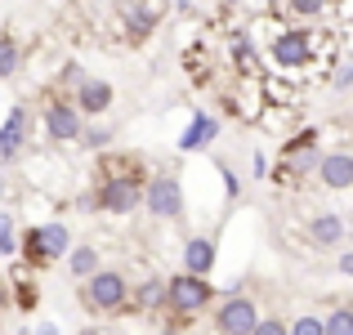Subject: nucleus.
I'll list each match as a JSON object with an SVG mask.
<instances>
[{"label": "nucleus", "mask_w": 353, "mask_h": 335, "mask_svg": "<svg viewBox=\"0 0 353 335\" xmlns=\"http://www.w3.org/2000/svg\"><path fill=\"white\" fill-rule=\"evenodd\" d=\"M313 54H318V36L313 32H277L273 41H268V63L273 68H282V72H300V68H309L313 63Z\"/></svg>", "instance_id": "1"}, {"label": "nucleus", "mask_w": 353, "mask_h": 335, "mask_svg": "<svg viewBox=\"0 0 353 335\" xmlns=\"http://www.w3.org/2000/svg\"><path fill=\"white\" fill-rule=\"evenodd\" d=\"M210 300H215V286H210L206 277L179 273V277H170V282H165V304H170L179 318H192V313H201Z\"/></svg>", "instance_id": "2"}, {"label": "nucleus", "mask_w": 353, "mask_h": 335, "mask_svg": "<svg viewBox=\"0 0 353 335\" xmlns=\"http://www.w3.org/2000/svg\"><path fill=\"white\" fill-rule=\"evenodd\" d=\"M125 300H130V282L117 273V268H99V273L85 282V304L94 313H117Z\"/></svg>", "instance_id": "3"}, {"label": "nucleus", "mask_w": 353, "mask_h": 335, "mask_svg": "<svg viewBox=\"0 0 353 335\" xmlns=\"http://www.w3.org/2000/svg\"><path fill=\"white\" fill-rule=\"evenodd\" d=\"M143 206L152 210L157 219H179V215H183V188H179V179H170V174H157V179H148Z\"/></svg>", "instance_id": "4"}, {"label": "nucleus", "mask_w": 353, "mask_h": 335, "mask_svg": "<svg viewBox=\"0 0 353 335\" xmlns=\"http://www.w3.org/2000/svg\"><path fill=\"white\" fill-rule=\"evenodd\" d=\"M313 161H322L318 156V130H304V134H295L291 143L282 148V170H277V179H300V174L313 170Z\"/></svg>", "instance_id": "5"}, {"label": "nucleus", "mask_w": 353, "mask_h": 335, "mask_svg": "<svg viewBox=\"0 0 353 335\" xmlns=\"http://www.w3.org/2000/svg\"><path fill=\"white\" fill-rule=\"evenodd\" d=\"M215 327H219V335H255V327H259L255 300H246V295L224 300V304L215 309Z\"/></svg>", "instance_id": "6"}, {"label": "nucleus", "mask_w": 353, "mask_h": 335, "mask_svg": "<svg viewBox=\"0 0 353 335\" xmlns=\"http://www.w3.org/2000/svg\"><path fill=\"white\" fill-rule=\"evenodd\" d=\"M68 246H72V237L63 223H41V228L27 232V259L32 264H50V259L68 255Z\"/></svg>", "instance_id": "7"}, {"label": "nucleus", "mask_w": 353, "mask_h": 335, "mask_svg": "<svg viewBox=\"0 0 353 335\" xmlns=\"http://www.w3.org/2000/svg\"><path fill=\"white\" fill-rule=\"evenodd\" d=\"M99 210H112V215H130L134 206H143V183L139 179H103L99 183Z\"/></svg>", "instance_id": "8"}, {"label": "nucleus", "mask_w": 353, "mask_h": 335, "mask_svg": "<svg viewBox=\"0 0 353 335\" xmlns=\"http://www.w3.org/2000/svg\"><path fill=\"white\" fill-rule=\"evenodd\" d=\"M318 183L331 192H345L353 188V152H327L318 161Z\"/></svg>", "instance_id": "9"}, {"label": "nucleus", "mask_w": 353, "mask_h": 335, "mask_svg": "<svg viewBox=\"0 0 353 335\" xmlns=\"http://www.w3.org/2000/svg\"><path fill=\"white\" fill-rule=\"evenodd\" d=\"M45 130H50V139H59V143L81 139V108H72V103H50V108H45Z\"/></svg>", "instance_id": "10"}, {"label": "nucleus", "mask_w": 353, "mask_h": 335, "mask_svg": "<svg viewBox=\"0 0 353 335\" xmlns=\"http://www.w3.org/2000/svg\"><path fill=\"white\" fill-rule=\"evenodd\" d=\"M210 268H215V241L210 237H192L188 246H183V273L206 277Z\"/></svg>", "instance_id": "11"}, {"label": "nucleus", "mask_w": 353, "mask_h": 335, "mask_svg": "<svg viewBox=\"0 0 353 335\" xmlns=\"http://www.w3.org/2000/svg\"><path fill=\"white\" fill-rule=\"evenodd\" d=\"M27 143V108H14L9 121L0 125V156H18Z\"/></svg>", "instance_id": "12"}, {"label": "nucleus", "mask_w": 353, "mask_h": 335, "mask_svg": "<svg viewBox=\"0 0 353 335\" xmlns=\"http://www.w3.org/2000/svg\"><path fill=\"white\" fill-rule=\"evenodd\" d=\"M108 103H112V85L108 81H81V94H77L81 116H99V112H108Z\"/></svg>", "instance_id": "13"}, {"label": "nucleus", "mask_w": 353, "mask_h": 335, "mask_svg": "<svg viewBox=\"0 0 353 335\" xmlns=\"http://www.w3.org/2000/svg\"><path fill=\"white\" fill-rule=\"evenodd\" d=\"M215 134H219V121H215V116H206V112H197V116H192V125L183 130L179 148H183V152H197V148H201V143H210Z\"/></svg>", "instance_id": "14"}, {"label": "nucleus", "mask_w": 353, "mask_h": 335, "mask_svg": "<svg viewBox=\"0 0 353 335\" xmlns=\"http://www.w3.org/2000/svg\"><path fill=\"white\" fill-rule=\"evenodd\" d=\"M340 237H345V219L340 215H318L309 223V241L313 246H340Z\"/></svg>", "instance_id": "15"}, {"label": "nucleus", "mask_w": 353, "mask_h": 335, "mask_svg": "<svg viewBox=\"0 0 353 335\" xmlns=\"http://www.w3.org/2000/svg\"><path fill=\"white\" fill-rule=\"evenodd\" d=\"M68 264H72V273H77V277H85V282H90V277L99 273V250L94 246H77L68 255Z\"/></svg>", "instance_id": "16"}, {"label": "nucleus", "mask_w": 353, "mask_h": 335, "mask_svg": "<svg viewBox=\"0 0 353 335\" xmlns=\"http://www.w3.org/2000/svg\"><path fill=\"white\" fill-rule=\"evenodd\" d=\"M134 304H139V309H157V304H165V282H157V277L143 282L139 295H134Z\"/></svg>", "instance_id": "17"}, {"label": "nucleus", "mask_w": 353, "mask_h": 335, "mask_svg": "<svg viewBox=\"0 0 353 335\" xmlns=\"http://www.w3.org/2000/svg\"><path fill=\"white\" fill-rule=\"evenodd\" d=\"M14 72H18V45L9 36H0V81L14 77Z\"/></svg>", "instance_id": "18"}, {"label": "nucleus", "mask_w": 353, "mask_h": 335, "mask_svg": "<svg viewBox=\"0 0 353 335\" xmlns=\"http://www.w3.org/2000/svg\"><path fill=\"white\" fill-rule=\"evenodd\" d=\"M152 23H157V18H152V9H148V5H130V32H134V36H148V32H152Z\"/></svg>", "instance_id": "19"}, {"label": "nucleus", "mask_w": 353, "mask_h": 335, "mask_svg": "<svg viewBox=\"0 0 353 335\" xmlns=\"http://www.w3.org/2000/svg\"><path fill=\"white\" fill-rule=\"evenodd\" d=\"M322 322H327V335H353V309H336Z\"/></svg>", "instance_id": "20"}, {"label": "nucleus", "mask_w": 353, "mask_h": 335, "mask_svg": "<svg viewBox=\"0 0 353 335\" xmlns=\"http://www.w3.org/2000/svg\"><path fill=\"white\" fill-rule=\"evenodd\" d=\"M291 335H327V322H322V318H313V313H309V318L291 322Z\"/></svg>", "instance_id": "21"}, {"label": "nucleus", "mask_w": 353, "mask_h": 335, "mask_svg": "<svg viewBox=\"0 0 353 335\" xmlns=\"http://www.w3.org/2000/svg\"><path fill=\"white\" fill-rule=\"evenodd\" d=\"M291 5V14H300V18H318L322 9H327V0H286Z\"/></svg>", "instance_id": "22"}, {"label": "nucleus", "mask_w": 353, "mask_h": 335, "mask_svg": "<svg viewBox=\"0 0 353 335\" xmlns=\"http://www.w3.org/2000/svg\"><path fill=\"white\" fill-rule=\"evenodd\" d=\"M0 255H14V219L0 215Z\"/></svg>", "instance_id": "23"}, {"label": "nucleus", "mask_w": 353, "mask_h": 335, "mask_svg": "<svg viewBox=\"0 0 353 335\" xmlns=\"http://www.w3.org/2000/svg\"><path fill=\"white\" fill-rule=\"evenodd\" d=\"M255 335H291V327H286L282 318H259V327H255Z\"/></svg>", "instance_id": "24"}, {"label": "nucleus", "mask_w": 353, "mask_h": 335, "mask_svg": "<svg viewBox=\"0 0 353 335\" xmlns=\"http://www.w3.org/2000/svg\"><path fill=\"white\" fill-rule=\"evenodd\" d=\"M336 268H340L345 277H353V255H340V259H336Z\"/></svg>", "instance_id": "25"}, {"label": "nucleus", "mask_w": 353, "mask_h": 335, "mask_svg": "<svg viewBox=\"0 0 353 335\" xmlns=\"http://www.w3.org/2000/svg\"><path fill=\"white\" fill-rule=\"evenodd\" d=\"M336 85H353V68H345V72H340V77H336Z\"/></svg>", "instance_id": "26"}, {"label": "nucleus", "mask_w": 353, "mask_h": 335, "mask_svg": "<svg viewBox=\"0 0 353 335\" xmlns=\"http://www.w3.org/2000/svg\"><path fill=\"white\" fill-rule=\"evenodd\" d=\"M5 304H9V286L0 282V313H5Z\"/></svg>", "instance_id": "27"}, {"label": "nucleus", "mask_w": 353, "mask_h": 335, "mask_svg": "<svg viewBox=\"0 0 353 335\" xmlns=\"http://www.w3.org/2000/svg\"><path fill=\"white\" fill-rule=\"evenodd\" d=\"M41 335H59V331H54V327H45V331H41Z\"/></svg>", "instance_id": "28"}, {"label": "nucleus", "mask_w": 353, "mask_h": 335, "mask_svg": "<svg viewBox=\"0 0 353 335\" xmlns=\"http://www.w3.org/2000/svg\"><path fill=\"white\" fill-rule=\"evenodd\" d=\"M0 192H5V183H0Z\"/></svg>", "instance_id": "29"}, {"label": "nucleus", "mask_w": 353, "mask_h": 335, "mask_svg": "<svg viewBox=\"0 0 353 335\" xmlns=\"http://www.w3.org/2000/svg\"><path fill=\"white\" fill-rule=\"evenodd\" d=\"M349 237H353V232H349Z\"/></svg>", "instance_id": "30"}]
</instances>
